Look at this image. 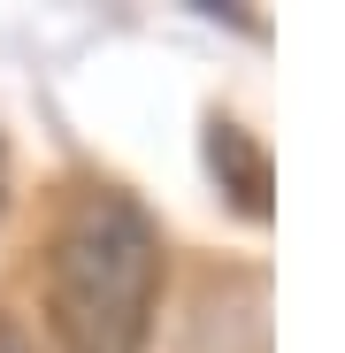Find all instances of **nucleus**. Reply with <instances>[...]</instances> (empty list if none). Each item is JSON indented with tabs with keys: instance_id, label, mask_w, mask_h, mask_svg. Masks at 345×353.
Returning <instances> with one entry per match:
<instances>
[{
	"instance_id": "1",
	"label": "nucleus",
	"mask_w": 345,
	"mask_h": 353,
	"mask_svg": "<svg viewBox=\"0 0 345 353\" xmlns=\"http://www.w3.org/2000/svg\"><path fill=\"white\" fill-rule=\"evenodd\" d=\"M161 300V223L131 192H77L46 246V330L62 353H146Z\"/></svg>"
},
{
	"instance_id": "2",
	"label": "nucleus",
	"mask_w": 345,
	"mask_h": 353,
	"mask_svg": "<svg viewBox=\"0 0 345 353\" xmlns=\"http://www.w3.org/2000/svg\"><path fill=\"white\" fill-rule=\"evenodd\" d=\"M207 154H215V176L230 169V185H238V208H246V215H269V161L246 146V131H238V123H215Z\"/></svg>"
},
{
	"instance_id": "3",
	"label": "nucleus",
	"mask_w": 345,
	"mask_h": 353,
	"mask_svg": "<svg viewBox=\"0 0 345 353\" xmlns=\"http://www.w3.org/2000/svg\"><path fill=\"white\" fill-rule=\"evenodd\" d=\"M0 353H39V345H31V338H23L16 323H0Z\"/></svg>"
}]
</instances>
